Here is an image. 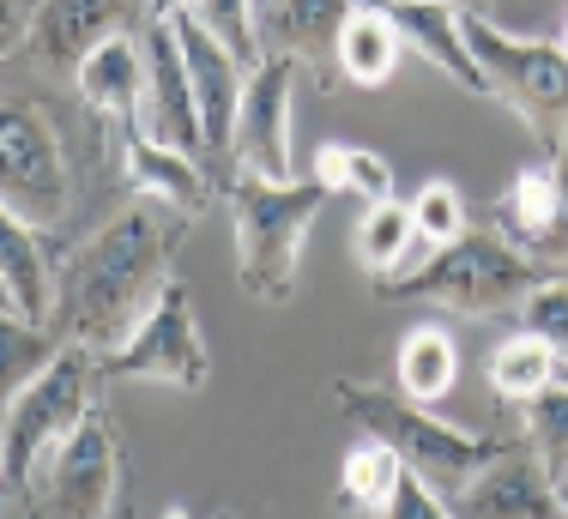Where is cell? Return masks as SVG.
Returning <instances> with one entry per match:
<instances>
[{
  "mask_svg": "<svg viewBox=\"0 0 568 519\" xmlns=\"http://www.w3.org/2000/svg\"><path fill=\"white\" fill-rule=\"evenodd\" d=\"M399 49H405V37H399V24L387 19V7H351L339 49H333V79L351 91H375V85L394 79Z\"/></svg>",
  "mask_w": 568,
  "mask_h": 519,
  "instance_id": "obj_18",
  "label": "cell"
},
{
  "mask_svg": "<svg viewBox=\"0 0 568 519\" xmlns=\"http://www.w3.org/2000/svg\"><path fill=\"white\" fill-rule=\"evenodd\" d=\"M145 43V133H152L164 152L182 157H206V140H200V109H194V79H187V54L175 24L158 12Z\"/></svg>",
  "mask_w": 568,
  "mask_h": 519,
  "instance_id": "obj_13",
  "label": "cell"
},
{
  "mask_svg": "<svg viewBox=\"0 0 568 519\" xmlns=\"http://www.w3.org/2000/svg\"><path fill=\"white\" fill-rule=\"evenodd\" d=\"M103 380H158V387H182V393H200L212 380V350L200 338L194 296L182 284H170V296L133 333L128 350L103 357Z\"/></svg>",
  "mask_w": 568,
  "mask_h": 519,
  "instance_id": "obj_10",
  "label": "cell"
},
{
  "mask_svg": "<svg viewBox=\"0 0 568 519\" xmlns=\"http://www.w3.org/2000/svg\"><path fill=\"white\" fill-rule=\"evenodd\" d=\"M182 230L187 224H175L158 206H128L98 236L61 248V296H55L61 345H85L98 363L128 350L133 333L152 320L175 284L170 254Z\"/></svg>",
  "mask_w": 568,
  "mask_h": 519,
  "instance_id": "obj_1",
  "label": "cell"
},
{
  "mask_svg": "<svg viewBox=\"0 0 568 519\" xmlns=\"http://www.w3.org/2000/svg\"><path fill=\"white\" fill-rule=\"evenodd\" d=\"M399 454L394 447H382V441H363V447H351V459H345V477H339V508L345 513H387V501H394V489H399Z\"/></svg>",
  "mask_w": 568,
  "mask_h": 519,
  "instance_id": "obj_24",
  "label": "cell"
},
{
  "mask_svg": "<svg viewBox=\"0 0 568 519\" xmlns=\"http://www.w3.org/2000/svg\"><path fill=\"white\" fill-rule=\"evenodd\" d=\"M327 182H254L242 175L230 187V206H236V284L254 303H291L296 296V272H303V242L308 224L327 206Z\"/></svg>",
  "mask_w": 568,
  "mask_h": 519,
  "instance_id": "obj_5",
  "label": "cell"
},
{
  "mask_svg": "<svg viewBox=\"0 0 568 519\" xmlns=\"http://www.w3.org/2000/svg\"><path fill=\"white\" fill-rule=\"evenodd\" d=\"M164 19L175 24L182 37V54H187V79H194V109H200V140H206V175L212 187H236V170H230V140H236V109H242V91H248V73L236 67L219 37L194 19V7H164Z\"/></svg>",
  "mask_w": 568,
  "mask_h": 519,
  "instance_id": "obj_9",
  "label": "cell"
},
{
  "mask_svg": "<svg viewBox=\"0 0 568 519\" xmlns=\"http://www.w3.org/2000/svg\"><path fill=\"white\" fill-rule=\"evenodd\" d=\"M550 217H557V170H550V157H538L532 170H520L508 182V194L496 200L490 224L508 248L538 260V248H545V236H550Z\"/></svg>",
  "mask_w": 568,
  "mask_h": 519,
  "instance_id": "obj_20",
  "label": "cell"
},
{
  "mask_svg": "<svg viewBox=\"0 0 568 519\" xmlns=\"http://www.w3.org/2000/svg\"><path fill=\"white\" fill-rule=\"evenodd\" d=\"M79 98L98 115V133H128L145 121V43L128 37V43H110L98 61H85L79 73Z\"/></svg>",
  "mask_w": 568,
  "mask_h": 519,
  "instance_id": "obj_17",
  "label": "cell"
},
{
  "mask_svg": "<svg viewBox=\"0 0 568 519\" xmlns=\"http://www.w3.org/2000/svg\"><path fill=\"white\" fill-rule=\"evenodd\" d=\"M24 519H133L128 441L103 405L37 471L31 496H24Z\"/></svg>",
  "mask_w": 568,
  "mask_h": 519,
  "instance_id": "obj_7",
  "label": "cell"
},
{
  "mask_svg": "<svg viewBox=\"0 0 568 519\" xmlns=\"http://www.w3.org/2000/svg\"><path fill=\"white\" fill-rule=\"evenodd\" d=\"M345 12L351 7H254V19H261L266 54H284V61H296V67H315V73L327 79V54L339 49Z\"/></svg>",
  "mask_w": 568,
  "mask_h": 519,
  "instance_id": "obj_19",
  "label": "cell"
},
{
  "mask_svg": "<svg viewBox=\"0 0 568 519\" xmlns=\"http://www.w3.org/2000/svg\"><path fill=\"white\" fill-rule=\"evenodd\" d=\"M557 501H562V508H568V477H557Z\"/></svg>",
  "mask_w": 568,
  "mask_h": 519,
  "instance_id": "obj_33",
  "label": "cell"
},
{
  "mask_svg": "<svg viewBox=\"0 0 568 519\" xmlns=\"http://www.w3.org/2000/svg\"><path fill=\"white\" fill-rule=\"evenodd\" d=\"M490 387H496V399H503V405L538 399L545 387H557V350L538 345L532 333L496 345V357H490Z\"/></svg>",
  "mask_w": 568,
  "mask_h": 519,
  "instance_id": "obj_25",
  "label": "cell"
},
{
  "mask_svg": "<svg viewBox=\"0 0 568 519\" xmlns=\"http://www.w3.org/2000/svg\"><path fill=\"white\" fill-rule=\"evenodd\" d=\"M303 67L284 61V54H266V67L248 79L236 109V140H230V170L254 175V182L291 187V91Z\"/></svg>",
  "mask_w": 568,
  "mask_h": 519,
  "instance_id": "obj_11",
  "label": "cell"
},
{
  "mask_svg": "<svg viewBox=\"0 0 568 519\" xmlns=\"http://www.w3.org/2000/svg\"><path fill=\"white\" fill-rule=\"evenodd\" d=\"M514 320H520V333H532L538 345L557 350V363H568V278H545Z\"/></svg>",
  "mask_w": 568,
  "mask_h": 519,
  "instance_id": "obj_30",
  "label": "cell"
},
{
  "mask_svg": "<svg viewBox=\"0 0 568 519\" xmlns=\"http://www.w3.org/2000/svg\"><path fill=\"white\" fill-rule=\"evenodd\" d=\"M520 423H526L520 441L538 454V466L550 477H568V387H545L538 399H526Z\"/></svg>",
  "mask_w": 568,
  "mask_h": 519,
  "instance_id": "obj_27",
  "label": "cell"
},
{
  "mask_svg": "<svg viewBox=\"0 0 568 519\" xmlns=\"http://www.w3.org/2000/svg\"><path fill=\"white\" fill-rule=\"evenodd\" d=\"M550 170H557V217H550V236L538 248V266H568V145L550 157Z\"/></svg>",
  "mask_w": 568,
  "mask_h": 519,
  "instance_id": "obj_31",
  "label": "cell"
},
{
  "mask_svg": "<svg viewBox=\"0 0 568 519\" xmlns=\"http://www.w3.org/2000/svg\"><path fill=\"white\" fill-rule=\"evenodd\" d=\"M448 513L454 519H568V508L557 501V477L538 466V454L520 435H508V447L448 501Z\"/></svg>",
  "mask_w": 568,
  "mask_h": 519,
  "instance_id": "obj_12",
  "label": "cell"
},
{
  "mask_svg": "<svg viewBox=\"0 0 568 519\" xmlns=\"http://www.w3.org/2000/svg\"><path fill=\"white\" fill-rule=\"evenodd\" d=\"M194 19L206 24L230 54H236V67L248 79L266 67V43H261V19H254V7H242V0H236V7H194Z\"/></svg>",
  "mask_w": 568,
  "mask_h": 519,
  "instance_id": "obj_28",
  "label": "cell"
},
{
  "mask_svg": "<svg viewBox=\"0 0 568 519\" xmlns=\"http://www.w3.org/2000/svg\"><path fill=\"white\" fill-rule=\"evenodd\" d=\"M315 182H327V194H357L363 206L394 200V170L375 152H363V145H321Z\"/></svg>",
  "mask_w": 568,
  "mask_h": 519,
  "instance_id": "obj_26",
  "label": "cell"
},
{
  "mask_svg": "<svg viewBox=\"0 0 568 519\" xmlns=\"http://www.w3.org/2000/svg\"><path fill=\"white\" fill-rule=\"evenodd\" d=\"M417 248L429 254V242L417 236V217H412V206H405V200L363 206V217H357V260H363V272H369L375 284L405 278V260H412Z\"/></svg>",
  "mask_w": 568,
  "mask_h": 519,
  "instance_id": "obj_22",
  "label": "cell"
},
{
  "mask_svg": "<svg viewBox=\"0 0 568 519\" xmlns=\"http://www.w3.org/2000/svg\"><path fill=\"white\" fill-rule=\"evenodd\" d=\"M557 49H562V54H568V19H562V43H557Z\"/></svg>",
  "mask_w": 568,
  "mask_h": 519,
  "instance_id": "obj_35",
  "label": "cell"
},
{
  "mask_svg": "<svg viewBox=\"0 0 568 519\" xmlns=\"http://www.w3.org/2000/svg\"><path fill=\"white\" fill-rule=\"evenodd\" d=\"M98 380L103 363L85 345H67L43 375H31L7 399V429H0V471H7V496L24 501L37 471L55 459V447L98 411Z\"/></svg>",
  "mask_w": 568,
  "mask_h": 519,
  "instance_id": "obj_4",
  "label": "cell"
},
{
  "mask_svg": "<svg viewBox=\"0 0 568 519\" xmlns=\"http://www.w3.org/2000/svg\"><path fill=\"white\" fill-rule=\"evenodd\" d=\"M164 7H37V54H43L55 73H85V61H98L110 43H128V37H145L152 19Z\"/></svg>",
  "mask_w": 568,
  "mask_h": 519,
  "instance_id": "obj_15",
  "label": "cell"
},
{
  "mask_svg": "<svg viewBox=\"0 0 568 519\" xmlns=\"http://www.w3.org/2000/svg\"><path fill=\"white\" fill-rule=\"evenodd\" d=\"M73 157H67L55 115L31 98H12L0 115V212L55 236L73 217Z\"/></svg>",
  "mask_w": 568,
  "mask_h": 519,
  "instance_id": "obj_8",
  "label": "cell"
},
{
  "mask_svg": "<svg viewBox=\"0 0 568 519\" xmlns=\"http://www.w3.org/2000/svg\"><path fill=\"white\" fill-rule=\"evenodd\" d=\"M387 19H394L405 43L424 54V61H436L454 85L490 91L478 73V61H471V49H466V37H459V7H387Z\"/></svg>",
  "mask_w": 568,
  "mask_h": 519,
  "instance_id": "obj_21",
  "label": "cell"
},
{
  "mask_svg": "<svg viewBox=\"0 0 568 519\" xmlns=\"http://www.w3.org/2000/svg\"><path fill=\"white\" fill-rule=\"evenodd\" d=\"M382 519H454V513H448V501H442V496H429V489L417 484L412 471H405V477H399V489H394V501H387V513H382Z\"/></svg>",
  "mask_w": 568,
  "mask_h": 519,
  "instance_id": "obj_32",
  "label": "cell"
},
{
  "mask_svg": "<svg viewBox=\"0 0 568 519\" xmlns=\"http://www.w3.org/2000/svg\"><path fill=\"white\" fill-rule=\"evenodd\" d=\"M103 152L115 157V170L128 175V187H140V194H152L158 206H164L175 224H200L212 206V175H206V163H194V157H182V152H164V145L145 133V121L140 128H128V133H110L103 140Z\"/></svg>",
  "mask_w": 568,
  "mask_h": 519,
  "instance_id": "obj_14",
  "label": "cell"
},
{
  "mask_svg": "<svg viewBox=\"0 0 568 519\" xmlns=\"http://www.w3.org/2000/svg\"><path fill=\"white\" fill-rule=\"evenodd\" d=\"M333 405L351 417V429H363V441H382L399 454V466L429 489V496L454 501L496 454L508 447V435H471L454 423L429 417L424 405H412L405 393L363 387V380H333Z\"/></svg>",
  "mask_w": 568,
  "mask_h": 519,
  "instance_id": "obj_2",
  "label": "cell"
},
{
  "mask_svg": "<svg viewBox=\"0 0 568 519\" xmlns=\"http://www.w3.org/2000/svg\"><path fill=\"white\" fill-rule=\"evenodd\" d=\"M61 260L49 254V236L0 212V314L31 333H55Z\"/></svg>",
  "mask_w": 568,
  "mask_h": 519,
  "instance_id": "obj_16",
  "label": "cell"
},
{
  "mask_svg": "<svg viewBox=\"0 0 568 519\" xmlns=\"http://www.w3.org/2000/svg\"><path fill=\"white\" fill-rule=\"evenodd\" d=\"M454 375H459V350H454V338L442 333V326H417V333L399 345V393L412 405L448 399Z\"/></svg>",
  "mask_w": 568,
  "mask_h": 519,
  "instance_id": "obj_23",
  "label": "cell"
},
{
  "mask_svg": "<svg viewBox=\"0 0 568 519\" xmlns=\"http://www.w3.org/2000/svg\"><path fill=\"white\" fill-rule=\"evenodd\" d=\"M459 37H466L490 98H503L532 128L538 152L557 157L568 145V54L538 37H508L490 12H459Z\"/></svg>",
  "mask_w": 568,
  "mask_h": 519,
  "instance_id": "obj_6",
  "label": "cell"
},
{
  "mask_svg": "<svg viewBox=\"0 0 568 519\" xmlns=\"http://www.w3.org/2000/svg\"><path fill=\"white\" fill-rule=\"evenodd\" d=\"M550 272L520 248H508L496 230H466L459 242L436 248L424 266H412L394 284H375L382 303H436L466 320H496V314H520L538 296Z\"/></svg>",
  "mask_w": 568,
  "mask_h": 519,
  "instance_id": "obj_3",
  "label": "cell"
},
{
  "mask_svg": "<svg viewBox=\"0 0 568 519\" xmlns=\"http://www.w3.org/2000/svg\"><path fill=\"white\" fill-rule=\"evenodd\" d=\"M164 519H182V513H164ZM212 519H236V513H212Z\"/></svg>",
  "mask_w": 568,
  "mask_h": 519,
  "instance_id": "obj_34",
  "label": "cell"
},
{
  "mask_svg": "<svg viewBox=\"0 0 568 519\" xmlns=\"http://www.w3.org/2000/svg\"><path fill=\"white\" fill-rule=\"evenodd\" d=\"M412 217H417V236L429 242V248H448V242L466 236V200H459L454 182H429L424 194L412 200Z\"/></svg>",
  "mask_w": 568,
  "mask_h": 519,
  "instance_id": "obj_29",
  "label": "cell"
}]
</instances>
